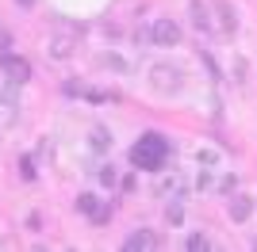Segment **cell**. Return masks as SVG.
I'll list each match as a JSON object with an SVG mask.
<instances>
[{"mask_svg":"<svg viewBox=\"0 0 257 252\" xmlns=\"http://www.w3.org/2000/svg\"><path fill=\"white\" fill-rule=\"evenodd\" d=\"M204 248H211V241H207L204 233H192L188 237V252H204Z\"/></svg>","mask_w":257,"mask_h":252,"instance_id":"cell-9","label":"cell"},{"mask_svg":"<svg viewBox=\"0 0 257 252\" xmlns=\"http://www.w3.org/2000/svg\"><path fill=\"white\" fill-rule=\"evenodd\" d=\"M16 4H20V8H31V4H35V0H16Z\"/></svg>","mask_w":257,"mask_h":252,"instance_id":"cell-12","label":"cell"},{"mask_svg":"<svg viewBox=\"0 0 257 252\" xmlns=\"http://www.w3.org/2000/svg\"><path fill=\"white\" fill-rule=\"evenodd\" d=\"M100 184H104V188H111V184H115V168H111V164L100 168Z\"/></svg>","mask_w":257,"mask_h":252,"instance_id":"cell-11","label":"cell"},{"mask_svg":"<svg viewBox=\"0 0 257 252\" xmlns=\"http://www.w3.org/2000/svg\"><path fill=\"white\" fill-rule=\"evenodd\" d=\"M0 69H4V76H8L12 84H23V80H31V62L27 58H20V54H0Z\"/></svg>","mask_w":257,"mask_h":252,"instance_id":"cell-3","label":"cell"},{"mask_svg":"<svg viewBox=\"0 0 257 252\" xmlns=\"http://www.w3.org/2000/svg\"><path fill=\"white\" fill-rule=\"evenodd\" d=\"M249 214H253V199L249 195H234L230 199V222H249Z\"/></svg>","mask_w":257,"mask_h":252,"instance_id":"cell-6","label":"cell"},{"mask_svg":"<svg viewBox=\"0 0 257 252\" xmlns=\"http://www.w3.org/2000/svg\"><path fill=\"white\" fill-rule=\"evenodd\" d=\"M77 210H81V214H88L96 226L111 218V206H107V202H100L96 195H88V191H85V195H77Z\"/></svg>","mask_w":257,"mask_h":252,"instance_id":"cell-4","label":"cell"},{"mask_svg":"<svg viewBox=\"0 0 257 252\" xmlns=\"http://www.w3.org/2000/svg\"><path fill=\"white\" fill-rule=\"evenodd\" d=\"M173 146H169V138H161V134H142L135 146H131V164L142 168V172H161V164L169 160Z\"/></svg>","mask_w":257,"mask_h":252,"instance_id":"cell-1","label":"cell"},{"mask_svg":"<svg viewBox=\"0 0 257 252\" xmlns=\"http://www.w3.org/2000/svg\"><path fill=\"white\" fill-rule=\"evenodd\" d=\"M92 149H111V134L107 130H92Z\"/></svg>","mask_w":257,"mask_h":252,"instance_id":"cell-10","label":"cell"},{"mask_svg":"<svg viewBox=\"0 0 257 252\" xmlns=\"http://www.w3.org/2000/svg\"><path fill=\"white\" fill-rule=\"evenodd\" d=\"M0 104H4V96H0Z\"/></svg>","mask_w":257,"mask_h":252,"instance_id":"cell-13","label":"cell"},{"mask_svg":"<svg viewBox=\"0 0 257 252\" xmlns=\"http://www.w3.org/2000/svg\"><path fill=\"white\" fill-rule=\"evenodd\" d=\"M150 42L154 46H181V23L177 20H154L150 23Z\"/></svg>","mask_w":257,"mask_h":252,"instance_id":"cell-2","label":"cell"},{"mask_svg":"<svg viewBox=\"0 0 257 252\" xmlns=\"http://www.w3.org/2000/svg\"><path fill=\"white\" fill-rule=\"evenodd\" d=\"M215 8H219V16H223V31H234V27H238V20H234V8H230L226 0H219Z\"/></svg>","mask_w":257,"mask_h":252,"instance_id":"cell-8","label":"cell"},{"mask_svg":"<svg viewBox=\"0 0 257 252\" xmlns=\"http://www.w3.org/2000/svg\"><path fill=\"white\" fill-rule=\"evenodd\" d=\"M192 23H196V31H204V34H211V16H207V4L204 0H192Z\"/></svg>","mask_w":257,"mask_h":252,"instance_id":"cell-7","label":"cell"},{"mask_svg":"<svg viewBox=\"0 0 257 252\" xmlns=\"http://www.w3.org/2000/svg\"><path fill=\"white\" fill-rule=\"evenodd\" d=\"M253 248H257V241H253Z\"/></svg>","mask_w":257,"mask_h":252,"instance_id":"cell-14","label":"cell"},{"mask_svg":"<svg viewBox=\"0 0 257 252\" xmlns=\"http://www.w3.org/2000/svg\"><path fill=\"white\" fill-rule=\"evenodd\" d=\"M123 248H127V252H150V248H158V233H154V230L131 233L127 241H123Z\"/></svg>","mask_w":257,"mask_h":252,"instance_id":"cell-5","label":"cell"}]
</instances>
